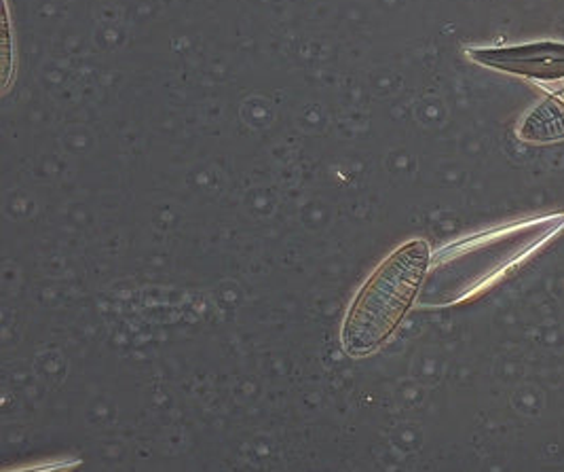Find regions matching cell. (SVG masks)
I'll return each mask as SVG.
<instances>
[{
  "label": "cell",
  "mask_w": 564,
  "mask_h": 472,
  "mask_svg": "<svg viewBox=\"0 0 564 472\" xmlns=\"http://www.w3.org/2000/svg\"><path fill=\"white\" fill-rule=\"evenodd\" d=\"M432 261L425 239L395 248L366 280L343 324V345L351 356L379 350L411 310Z\"/></svg>",
  "instance_id": "1"
}]
</instances>
